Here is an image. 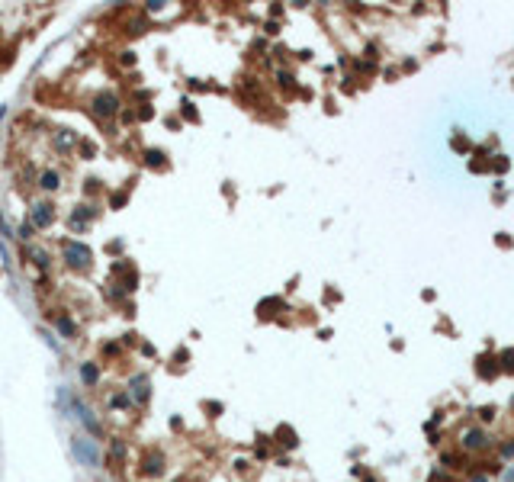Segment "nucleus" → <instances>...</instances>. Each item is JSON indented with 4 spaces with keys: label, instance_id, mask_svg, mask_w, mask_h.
I'll use <instances>...</instances> for the list:
<instances>
[{
    "label": "nucleus",
    "instance_id": "nucleus-1",
    "mask_svg": "<svg viewBox=\"0 0 514 482\" xmlns=\"http://www.w3.org/2000/svg\"><path fill=\"white\" fill-rule=\"evenodd\" d=\"M62 254H64V261L71 264V267H87V264L93 261V251L87 248V244H80V241H64V248H62Z\"/></svg>",
    "mask_w": 514,
    "mask_h": 482
},
{
    "label": "nucleus",
    "instance_id": "nucleus-2",
    "mask_svg": "<svg viewBox=\"0 0 514 482\" xmlns=\"http://www.w3.org/2000/svg\"><path fill=\"white\" fill-rule=\"evenodd\" d=\"M74 457L80 460L84 466H100V447L93 444V440H87V437H77L74 440Z\"/></svg>",
    "mask_w": 514,
    "mask_h": 482
},
{
    "label": "nucleus",
    "instance_id": "nucleus-3",
    "mask_svg": "<svg viewBox=\"0 0 514 482\" xmlns=\"http://www.w3.org/2000/svg\"><path fill=\"white\" fill-rule=\"evenodd\" d=\"M489 444H492V437L482 431V427H466V431L459 434V447H463V450H485Z\"/></svg>",
    "mask_w": 514,
    "mask_h": 482
},
{
    "label": "nucleus",
    "instance_id": "nucleus-4",
    "mask_svg": "<svg viewBox=\"0 0 514 482\" xmlns=\"http://www.w3.org/2000/svg\"><path fill=\"white\" fill-rule=\"evenodd\" d=\"M116 110H119V97L113 90H103V93L93 97V113H97V116H113Z\"/></svg>",
    "mask_w": 514,
    "mask_h": 482
},
{
    "label": "nucleus",
    "instance_id": "nucleus-5",
    "mask_svg": "<svg viewBox=\"0 0 514 482\" xmlns=\"http://www.w3.org/2000/svg\"><path fill=\"white\" fill-rule=\"evenodd\" d=\"M55 222V206L52 203H36L32 206V228H49Z\"/></svg>",
    "mask_w": 514,
    "mask_h": 482
},
{
    "label": "nucleus",
    "instance_id": "nucleus-6",
    "mask_svg": "<svg viewBox=\"0 0 514 482\" xmlns=\"http://www.w3.org/2000/svg\"><path fill=\"white\" fill-rule=\"evenodd\" d=\"M141 473H148V476H161V473H164V453H161V450H148L145 457H141Z\"/></svg>",
    "mask_w": 514,
    "mask_h": 482
},
{
    "label": "nucleus",
    "instance_id": "nucleus-7",
    "mask_svg": "<svg viewBox=\"0 0 514 482\" xmlns=\"http://www.w3.org/2000/svg\"><path fill=\"white\" fill-rule=\"evenodd\" d=\"M74 409L80 412V421H84V427H87V431H90V434H97V437H103V427H100V421H97V418H93L87 409H84V405H80V402H74Z\"/></svg>",
    "mask_w": 514,
    "mask_h": 482
},
{
    "label": "nucleus",
    "instance_id": "nucleus-8",
    "mask_svg": "<svg viewBox=\"0 0 514 482\" xmlns=\"http://www.w3.org/2000/svg\"><path fill=\"white\" fill-rule=\"evenodd\" d=\"M132 396H135V402H145V399H148V379L145 376L132 379Z\"/></svg>",
    "mask_w": 514,
    "mask_h": 482
},
{
    "label": "nucleus",
    "instance_id": "nucleus-9",
    "mask_svg": "<svg viewBox=\"0 0 514 482\" xmlns=\"http://www.w3.org/2000/svg\"><path fill=\"white\" fill-rule=\"evenodd\" d=\"M93 215H97V209H90V206H77V209H74V215H71V222H74V225H80V222L93 219Z\"/></svg>",
    "mask_w": 514,
    "mask_h": 482
},
{
    "label": "nucleus",
    "instance_id": "nucleus-10",
    "mask_svg": "<svg viewBox=\"0 0 514 482\" xmlns=\"http://www.w3.org/2000/svg\"><path fill=\"white\" fill-rule=\"evenodd\" d=\"M97 376H100L97 363H84V366H80V379H84V386H93V383H97Z\"/></svg>",
    "mask_w": 514,
    "mask_h": 482
},
{
    "label": "nucleus",
    "instance_id": "nucleus-11",
    "mask_svg": "<svg viewBox=\"0 0 514 482\" xmlns=\"http://www.w3.org/2000/svg\"><path fill=\"white\" fill-rule=\"evenodd\" d=\"M39 187H42V190H58V171H42Z\"/></svg>",
    "mask_w": 514,
    "mask_h": 482
},
{
    "label": "nucleus",
    "instance_id": "nucleus-12",
    "mask_svg": "<svg viewBox=\"0 0 514 482\" xmlns=\"http://www.w3.org/2000/svg\"><path fill=\"white\" fill-rule=\"evenodd\" d=\"M145 161H148V167H164V151L151 148V151H145Z\"/></svg>",
    "mask_w": 514,
    "mask_h": 482
},
{
    "label": "nucleus",
    "instance_id": "nucleus-13",
    "mask_svg": "<svg viewBox=\"0 0 514 482\" xmlns=\"http://www.w3.org/2000/svg\"><path fill=\"white\" fill-rule=\"evenodd\" d=\"M58 331H62V335L64 338H74V335H77V328H74V322H71V318H58Z\"/></svg>",
    "mask_w": 514,
    "mask_h": 482
},
{
    "label": "nucleus",
    "instance_id": "nucleus-14",
    "mask_svg": "<svg viewBox=\"0 0 514 482\" xmlns=\"http://www.w3.org/2000/svg\"><path fill=\"white\" fill-rule=\"evenodd\" d=\"M498 360H502V366H498V370H505V373H514V350H505V354L498 357Z\"/></svg>",
    "mask_w": 514,
    "mask_h": 482
},
{
    "label": "nucleus",
    "instance_id": "nucleus-15",
    "mask_svg": "<svg viewBox=\"0 0 514 482\" xmlns=\"http://www.w3.org/2000/svg\"><path fill=\"white\" fill-rule=\"evenodd\" d=\"M110 405H113V409H126V405H128V396H126V392H116V396L110 399Z\"/></svg>",
    "mask_w": 514,
    "mask_h": 482
},
{
    "label": "nucleus",
    "instance_id": "nucleus-16",
    "mask_svg": "<svg viewBox=\"0 0 514 482\" xmlns=\"http://www.w3.org/2000/svg\"><path fill=\"white\" fill-rule=\"evenodd\" d=\"M32 257H36V264H39V267H49V254H45V251H32Z\"/></svg>",
    "mask_w": 514,
    "mask_h": 482
},
{
    "label": "nucleus",
    "instance_id": "nucleus-17",
    "mask_svg": "<svg viewBox=\"0 0 514 482\" xmlns=\"http://www.w3.org/2000/svg\"><path fill=\"white\" fill-rule=\"evenodd\" d=\"M479 418H482V421H492V418H495V409H492V405H489V409H482V412H479Z\"/></svg>",
    "mask_w": 514,
    "mask_h": 482
},
{
    "label": "nucleus",
    "instance_id": "nucleus-18",
    "mask_svg": "<svg viewBox=\"0 0 514 482\" xmlns=\"http://www.w3.org/2000/svg\"><path fill=\"white\" fill-rule=\"evenodd\" d=\"M502 457H514V440H508V444L502 447Z\"/></svg>",
    "mask_w": 514,
    "mask_h": 482
},
{
    "label": "nucleus",
    "instance_id": "nucleus-19",
    "mask_svg": "<svg viewBox=\"0 0 514 482\" xmlns=\"http://www.w3.org/2000/svg\"><path fill=\"white\" fill-rule=\"evenodd\" d=\"M280 84H283V87H293V77H289L286 71H280Z\"/></svg>",
    "mask_w": 514,
    "mask_h": 482
},
{
    "label": "nucleus",
    "instance_id": "nucleus-20",
    "mask_svg": "<svg viewBox=\"0 0 514 482\" xmlns=\"http://www.w3.org/2000/svg\"><path fill=\"white\" fill-rule=\"evenodd\" d=\"M184 116H187V119H193V116H196V113H193V103H184Z\"/></svg>",
    "mask_w": 514,
    "mask_h": 482
},
{
    "label": "nucleus",
    "instance_id": "nucleus-21",
    "mask_svg": "<svg viewBox=\"0 0 514 482\" xmlns=\"http://www.w3.org/2000/svg\"><path fill=\"white\" fill-rule=\"evenodd\" d=\"M505 479H508V482H514V470H508V473H505Z\"/></svg>",
    "mask_w": 514,
    "mask_h": 482
},
{
    "label": "nucleus",
    "instance_id": "nucleus-22",
    "mask_svg": "<svg viewBox=\"0 0 514 482\" xmlns=\"http://www.w3.org/2000/svg\"><path fill=\"white\" fill-rule=\"evenodd\" d=\"M472 482H489V476H476V479H472Z\"/></svg>",
    "mask_w": 514,
    "mask_h": 482
},
{
    "label": "nucleus",
    "instance_id": "nucleus-23",
    "mask_svg": "<svg viewBox=\"0 0 514 482\" xmlns=\"http://www.w3.org/2000/svg\"><path fill=\"white\" fill-rule=\"evenodd\" d=\"M174 482H187V479H174Z\"/></svg>",
    "mask_w": 514,
    "mask_h": 482
}]
</instances>
